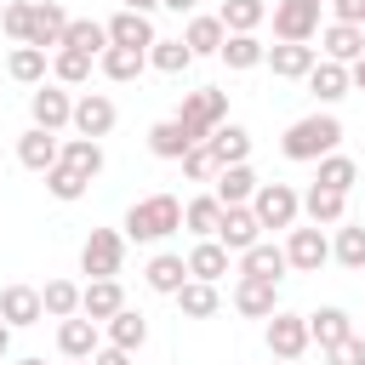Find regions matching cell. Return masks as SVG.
Wrapping results in <instances>:
<instances>
[{
  "mask_svg": "<svg viewBox=\"0 0 365 365\" xmlns=\"http://www.w3.org/2000/svg\"><path fill=\"white\" fill-rule=\"evenodd\" d=\"M336 143H342V120H336V114H302V120H291L285 137H279L285 160H302V165L336 154Z\"/></svg>",
  "mask_w": 365,
  "mask_h": 365,
  "instance_id": "1",
  "label": "cell"
},
{
  "mask_svg": "<svg viewBox=\"0 0 365 365\" xmlns=\"http://www.w3.org/2000/svg\"><path fill=\"white\" fill-rule=\"evenodd\" d=\"M177 228H182V200L177 194H148L125 211V240H137V245H154Z\"/></svg>",
  "mask_w": 365,
  "mask_h": 365,
  "instance_id": "2",
  "label": "cell"
},
{
  "mask_svg": "<svg viewBox=\"0 0 365 365\" xmlns=\"http://www.w3.org/2000/svg\"><path fill=\"white\" fill-rule=\"evenodd\" d=\"M177 120L205 143L222 120H228V91L222 86H200V91H182V108H177Z\"/></svg>",
  "mask_w": 365,
  "mask_h": 365,
  "instance_id": "3",
  "label": "cell"
},
{
  "mask_svg": "<svg viewBox=\"0 0 365 365\" xmlns=\"http://www.w3.org/2000/svg\"><path fill=\"white\" fill-rule=\"evenodd\" d=\"M251 211H257L262 228H297V217H302V194H297L291 182H257Z\"/></svg>",
  "mask_w": 365,
  "mask_h": 365,
  "instance_id": "4",
  "label": "cell"
},
{
  "mask_svg": "<svg viewBox=\"0 0 365 365\" xmlns=\"http://www.w3.org/2000/svg\"><path fill=\"white\" fill-rule=\"evenodd\" d=\"M80 268H86L91 279H114V274L125 268V234H114V228H91L86 245H80Z\"/></svg>",
  "mask_w": 365,
  "mask_h": 365,
  "instance_id": "5",
  "label": "cell"
},
{
  "mask_svg": "<svg viewBox=\"0 0 365 365\" xmlns=\"http://www.w3.org/2000/svg\"><path fill=\"white\" fill-rule=\"evenodd\" d=\"M308 314H285V308H274L268 314V354L274 359H302L308 354Z\"/></svg>",
  "mask_w": 365,
  "mask_h": 365,
  "instance_id": "6",
  "label": "cell"
},
{
  "mask_svg": "<svg viewBox=\"0 0 365 365\" xmlns=\"http://www.w3.org/2000/svg\"><path fill=\"white\" fill-rule=\"evenodd\" d=\"M29 114H34V125L40 131H63V125H74V97L63 91V86H34L29 91Z\"/></svg>",
  "mask_w": 365,
  "mask_h": 365,
  "instance_id": "7",
  "label": "cell"
},
{
  "mask_svg": "<svg viewBox=\"0 0 365 365\" xmlns=\"http://www.w3.org/2000/svg\"><path fill=\"white\" fill-rule=\"evenodd\" d=\"M285 257H291V268H297V274H319V268L331 262V240H325V228H319V222H308V228H291V240H285Z\"/></svg>",
  "mask_w": 365,
  "mask_h": 365,
  "instance_id": "8",
  "label": "cell"
},
{
  "mask_svg": "<svg viewBox=\"0 0 365 365\" xmlns=\"http://www.w3.org/2000/svg\"><path fill=\"white\" fill-rule=\"evenodd\" d=\"M274 34L279 40H314L319 34V0H274Z\"/></svg>",
  "mask_w": 365,
  "mask_h": 365,
  "instance_id": "9",
  "label": "cell"
},
{
  "mask_svg": "<svg viewBox=\"0 0 365 365\" xmlns=\"http://www.w3.org/2000/svg\"><path fill=\"white\" fill-rule=\"evenodd\" d=\"M234 308L245 319H268L279 308V279H257V274H240L234 279Z\"/></svg>",
  "mask_w": 365,
  "mask_h": 365,
  "instance_id": "10",
  "label": "cell"
},
{
  "mask_svg": "<svg viewBox=\"0 0 365 365\" xmlns=\"http://www.w3.org/2000/svg\"><path fill=\"white\" fill-rule=\"evenodd\" d=\"M279 80H308V68L319 63V46H308V40H279V46H268V57H262Z\"/></svg>",
  "mask_w": 365,
  "mask_h": 365,
  "instance_id": "11",
  "label": "cell"
},
{
  "mask_svg": "<svg viewBox=\"0 0 365 365\" xmlns=\"http://www.w3.org/2000/svg\"><path fill=\"white\" fill-rule=\"evenodd\" d=\"M57 160H63V143H57V131H40V125H29V131L17 137V165H23V171H40V177H46Z\"/></svg>",
  "mask_w": 365,
  "mask_h": 365,
  "instance_id": "12",
  "label": "cell"
},
{
  "mask_svg": "<svg viewBox=\"0 0 365 365\" xmlns=\"http://www.w3.org/2000/svg\"><path fill=\"white\" fill-rule=\"evenodd\" d=\"M217 240H222L228 251H251V245L262 240V222H257V211H251V205H222Z\"/></svg>",
  "mask_w": 365,
  "mask_h": 365,
  "instance_id": "13",
  "label": "cell"
},
{
  "mask_svg": "<svg viewBox=\"0 0 365 365\" xmlns=\"http://www.w3.org/2000/svg\"><path fill=\"white\" fill-rule=\"evenodd\" d=\"M120 308H125V291H120V279H86V285H80V314H86V319L108 325Z\"/></svg>",
  "mask_w": 365,
  "mask_h": 365,
  "instance_id": "14",
  "label": "cell"
},
{
  "mask_svg": "<svg viewBox=\"0 0 365 365\" xmlns=\"http://www.w3.org/2000/svg\"><path fill=\"white\" fill-rule=\"evenodd\" d=\"M63 34H68V11H63L57 0H34L29 46H40V51H57V46H63Z\"/></svg>",
  "mask_w": 365,
  "mask_h": 365,
  "instance_id": "15",
  "label": "cell"
},
{
  "mask_svg": "<svg viewBox=\"0 0 365 365\" xmlns=\"http://www.w3.org/2000/svg\"><path fill=\"white\" fill-rule=\"evenodd\" d=\"M143 285H148V291H160V297H177V291L188 285V257H177V251H160V257H148V268H143Z\"/></svg>",
  "mask_w": 365,
  "mask_h": 365,
  "instance_id": "16",
  "label": "cell"
},
{
  "mask_svg": "<svg viewBox=\"0 0 365 365\" xmlns=\"http://www.w3.org/2000/svg\"><path fill=\"white\" fill-rule=\"evenodd\" d=\"M57 348H63V359H91V354L103 348V336H97V319H86V314H68V319L57 325Z\"/></svg>",
  "mask_w": 365,
  "mask_h": 365,
  "instance_id": "17",
  "label": "cell"
},
{
  "mask_svg": "<svg viewBox=\"0 0 365 365\" xmlns=\"http://www.w3.org/2000/svg\"><path fill=\"white\" fill-rule=\"evenodd\" d=\"M160 34H154V23H148V11H114L108 17V46H137V51H148Z\"/></svg>",
  "mask_w": 365,
  "mask_h": 365,
  "instance_id": "18",
  "label": "cell"
},
{
  "mask_svg": "<svg viewBox=\"0 0 365 365\" xmlns=\"http://www.w3.org/2000/svg\"><path fill=\"white\" fill-rule=\"evenodd\" d=\"M319 51L331 63H354V57H365V29L359 23H325L319 29Z\"/></svg>",
  "mask_w": 365,
  "mask_h": 365,
  "instance_id": "19",
  "label": "cell"
},
{
  "mask_svg": "<svg viewBox=\"0 0 365 365\" xmlns=\"http://www.w3.org/2000/svg\"><path fill=\"white\" fill-rule=\"evenodd\" d=\"M114 120H120V114H114V103H108L103 91H86V97L74 103V131H80V137H108Z\"/></svg>",
  "mask_w": 365,
  "mask_h": 365,
  "instance_id": "20",
  "label": "cell"
},
{
  "mask_svg": "<svg viewBox=\"0 0 365 365\" xmlns=\"http://www.w3.org/2000/svg\"><path fill=\"white\" fill-rule=\"evenodd\" d=\"M0 319L17 331V325H34V319H46V302H40V291L34 285H6L0 291Z\"/></svg>",
  "mask_w": 365,
  "mask_h": 365,
  "instance_id": "21",
  "label": "cell"
},
{
  "mask_svg": "<svg viewBox=\"0 0 365 365\" xmlns=\"http://www.w3.org/2000/svg\"><path fill=\"white\" fill-rule=\"evenodd\" d=\"M308 91H314L319 103H342V97L354 91V80H348V63H331V57H319V63L308 68Z\"/></svg>",
  "mask_w": 365,
  "mask_h": 365,
  "instance_id": "22",
  "label": "cell"
},
{
  "mask_svg": "<svg viewBox=\"0 0 365 365\" xmlns=\"http://www.w3.org/2000/svg\"><path fill=\"white\" fill-rule=\"evenodd\" d=\"M194 143H200V137H194V131H188V125L177 120V114H171V120H154V125H148V148H154L160 160H182V154H188Z\"/></svg>",
  "mask_w": 365,
  "mask_h": 365,
  "instance_id": "23",
  "label": "cell"
},
{
  "mask_svg": "<svg viewBox=\"0 0 365 365\" xmlns=\"http://www.w3.org/2000/svg\"><path fill=\"white\" fill-rule=\"evenodd\" d=\"M205 148L217 154V165H240V160H251V131L234 125V120H222V125L205 137Z\"/></svg>",
  "mask_w": 365,
  "mask_h": 365,
  "instance_id": "24",
  "label": "cell"
},
{
  "mask_svg": "<svg viewBox=\"0 0 365 365\" xmlns=\"http://www.w3.org/2000/svg\"><path fill=\"white\" fill-rule=\"evenodd\" d=\"M211 182H217L211 194H217L222 205H251V194H257V171H251L245 160H240V165H222Z\"/></svg>",
  "mask_w": 365,
  "mask_h": 365,
  "instance_id": "25",
  "label": "cell"
},
{
  "mask_svg": "<svg viewBox=\"0 0 365 365\" xmlns=\"http://www.w3.org/2000/svg\"><path fill=\"white\" fill-rule=\"evenodd\" d=\"M302 211H308V222H319V228H336L342 217H348V194H336V188H308L302 194Z\"/></svg>",
  "mask_w": 365,
  "mask_h": 365,
  "instance_id": "26",
  "label": "cell"
},
{
  "mask_svg": "<svg viewBox=\"0 0 365 365\" xmlns=\"http://www.w3.org/2000/svg\"><path fill=\"white\" fill-rule=\"evenodd\" d=\"M228 257H234V251H228L222 240H200V245L188 251V279H211V285H217V279L228 274Z\"/></svg>",
  "mask_w": 365,
  "mask_h": 365,
  "instance_id": "27",
  "label": "cell"
},
{
  "mask_svg": "<svg viewBox=\"0 0 365 365\" xmlns=\"http://www.w3.org/2000/svg\"><path fill=\"white\" fill-rule=\"evenodd\" d=\"M285 268H291L285 245H268V240H257L251 251H240V274H257V279H279Z\"/></svg>",
  "mask_w": 365,
  "mask_h": 365,
  "instance_id": "28",
  "label": "cell"
},
{
  "mask_svg": "<svg viewBox=\"0 0 365 365\" xmlns=\"http://www.w3.org/2000/svg\"><path fill=\"white\" fill-rule=\"evenodd\" d=\"M222 40H228L222 17H188V29H182V46H188L194 57H217V51H222Z\"/></svg>",
  "mask_w": 365,
  "mask_h": 365,
  "instance_id": "29",
  "label": "cell"
},
{
  "mask_svg": "<svg viewBox=\"0 0 365 365\" xmlns=\"http://www.w3.org/2000/svg\"><path fill=\"white\" fill-rule=\"evenodd\" d=\"M217 222H222V200H217V194H200V200L182 205V228H188V234L217 240Z\"/></svg>",
  "mask_w": 365,
  "mask_h": 365,
  "instance_id": "30",
  "label": "cell"
},
{
  "mask_svg": "<svg viewBox=\"0 0 365 365\" xmlns=\"http://www.w3.org/2000/svg\"><path fill=\"white\" fill-rule=\"evenodd\" d=\"M177 308H182V319H211V314L222 308V297H217L211 279H188V285L177 291Z\"/></svg>",
  "mask_w": 365,
  "mask_h": 365,
  "instance_id": "31",
  "label": "cell"
},
{
  "mask_svg": "<svg viewBox=\"0 0 365 365\" xmlns=\"http://www.w3.org/2000/svg\"><path fill=\"white\" fill-rule=\"evenodd\" d=\"M308 336L319 342V354H325L331 342L354 336V319H348V308H319V314H308Z\"/></svg>",
  "mask_w": 365,
  "mask_h": 365,
  "instance_id": "32",
  "label": "cell"
},
{
  "mask_svg": "<svg viewBox=\"0 0 365 365\" xmlns=\"http://www.w3.org/2000/svg\"><path fill=\"white\" fill-rule=\"evenodd\" d=\"M63 46L103 57V51H108V23H97V17H68V34H63Z\"/></svg>",
  "mask_w": 365,
  "mask_h": 365,
  "instance_id": "33",
  "label": "cell"
},
{
  "mask_svg": "<svg viewBox=\"0 0 365 365\" xmlns=\"http://www.w3.org/2000/svg\"><path fill=\"white\" fill-rule=\"evenodd\" d=\"M97 68H103L108 80H137V74L148 68V51H137V46H108V51L97 57Z\"/></svg>",
  "mask_w": 365,
  "mask_h": 365,
  "instance_id": "34",
  "label": "cell"
},
{
  "mask_svg": "<svg viewBox=\"0 0 365 365\" xmlns=\"http://www.w3.org/2000/svg\"><path fill=\"white\" fill-rule=\"evenodd\" d=\"M91 68H97V57H91V51H74V46H57V57H51L57 86H86Z\"/></svg>",
  "mask_w": 365,
  "mask_h": 365,
  "instance_id": "35",
  "label": "cell"
},
{
  "mask_svg": "<svg viewBox=\"0 0 365 365\" xmlns=\"http://www.w3.org/2000/svg\"><path fill=\"white\" fill-rule=\"evenodd\" d=\"M314 182H319V188H336V194H348V188L359 182V165H354L348 154H325V160H314Z\"/></svg>",
  "mask_w": 365,
  "mask_h": 365,
  "instance_id": "36",
  "label": "cell"
},
{
  "mask_svg": "<svg viewBox=\"0 0 365 365\" xmlns=\"http://www.w3.org/2000/svg\"><path fill=\"white\" fill-rule=\"evenodd\" d=\"M108 342H114V348H125V354H137V348L148 342V319H143L137 308H120V314L108 319Z\"/></svg>",
  "mask_w": 365,
  "mask_h": 365,
  "instance_id": "37",
  "label": "cell"
},
{
  "mask_svg": "<svg viewBox=\"0 0 365 365\" xmlns=\"http://www.w3.org/2000/svg\"><path fill=\"white\" fill-rule=\"evenodd\" d=\"M331 257H336L342 268L359 274V268H365V222H348V217H342V222H336V245H331Z\"/></svg>",
  "mask_w": 365,
  "mask_h": 365,
  "instance_id": "38",
  "label": "cell"
},
{
  "mask_svg": "<svg viewBox=\"0 0 365 365\" xmlns=\"http://www.w3.org/2000/svg\"><path fill=\"white\" fill-rule=\"evenodd\" d=\"M217 57H222V63H228V68H240V74H245V68H257V63H262V57H268V46H262V40H257V34H228V40H222V51H217Z\"/></svg>",
  "mask_w": 365,
  "mask_h": 365,
  "instance_id": "39",
  "label": "cell"
},
{
  "mask_svg": "<svg viewBox=\"0 0 365 365\" xmlns=\"http://www.w3.org/2000/svg\"><path fill=\"white\" fill-rule=\"evenodd\" d=\"M217 17H222L228 34H257V23L268 17V6H262V0H222Z\"/></svg>",
  "mask_w": 365,
  "mask_h": 365,
  "instance_id": "40",
  "label": "cell"
},
{
  "mask_svg": "<svg viewBox=\"0 0 365 365\" xmlns=\"http://www.w3.org/2000/svg\"><path fill=\"white\" fill-rule=\"evenodd\" d=\"M6 74H11L17 86H40V80H46V51H40V46H17V51L6 57Z\"/></svg>",
  "mask_w": 365,
  "mask_h": 365,
  "instance_id": "41",
  "label": "cell"
},
{
  "mask_svg": "<svg viewBox=\"0 0 365 365\" xmlns=\"http://www.w3.org/2000/svg\"><path fill=\"white\" fill-rule=\"evenodd\" d=\"M63 165H74L80 177H97L103 171V143L97 137H68L63 143Z\"/></svg>",
  "mask_w": 365,
  "mask_h": 365,
  "instance_id": "42",
  "label": "cell"
},
{
  "mask_svg": "<svg viewBox=\"0 0 365 365\" xmlns=\"http://www.w3.org/2000/svg\"><path fill=\"white\" fill-rule=\"evenodd\" d=\"M188 63H194V51L182 40H154L148 46V68H160V74H188Z\"/></svg>",
  "mask_w": 365,
  "mask_h": 365,
  "instance_id": "43",
  "label": "cell"
},
{
  "mask_svg": "<svg viewBox=\"0 0 365 365\" xmlns=\"http://www.w3.org/2000/svg\"><path fill=\"white\" fill-rule=\"evenodd\" d=\"M86 182H91V177H80V171H74V165H63V160L46 171V194H51V200H63V205H68V200H80V194H86Z\"/></svg>",
  "mask_w": 365,
  "mask_h": 365,
  "instance_id": "44",
  "label": "cell"
},
{
  "mask_svg": "<svg viewBox=\"0 0 365 365\" xmlns=\"http://www.w3.org/2000/svg\"><path fill=\"white\" fill-rule=\"evenodd\" d=\"M40 302H46L51 319H68V314H80V285H74V279H51V285L40 291Z\"/></svg>",
  "mask_w": 365,
  "mask_h": 365,
  "instance_id": "45",
  "label": "cell"
},
{
  "mask_svg": "<svg viewBox=\"0 0 365 365\" xmlns=\"http://www.w3.org/2000/svg\"><path fill=\"white\" fill-rule=\"evenodd\" d=\"M29 23H34V0H11V6L0 11V29H6L17 46H29Z\"/></svg>",
  "mask_w": 365,
  "mask_h": 365,
  "instance_id": "46",
  "label": "cell"
},
{
  "mask_svg": "<svg viewBox=\"0 0 365 365\" xmlns=\"http://www.w3.org/2000/svg\"><path fill=\"white\" fill-rule=\"evenodd\" d=\"M217 171H222V165H217V154H211L205 143H194V148L182 154V177H188V182H211Z\"/></svg>",
  "mask_w": 365,
  "mask_h": 365,
  "instance_id": "47",
  "label": "cell"
},
{
  "mask_svg": "<svg viewBox=\"0 0 365 365\" xmlns=\"http://www.w3.org/2000/svg\"><path fill=\"white\" fill-rule=\"evenodd\" d=\"M325 365H365V336H342L325 348Z\"/></svg>",
  "mask_w": 365,
  "mask_h": 365,
  "instance_id": "48",
  "label": "cell"
},
{
  "mask_svg": "<svg viewBox=\"0 0 365 365\" xmlns=\"http://www.w3.org/2000/svg\"><path fill=\"white\" fill-rule=\"evenodd\" d=\"M331 17L336 23H365V0H331Z\"/></svg>",
  "mask_w": 365,
  "mask_h": 365,
  "instance_id": "49",
  "label": "cell"
},
{
  "mask_svg": "<svg viewBox=\"0 0 365 365\" xmlns=\"http://www.w3.org/2000/svg\"><path fill=\"white\" fill-rule=\"evenodd\" d=\"M91 365H131V354L108 342V348H97V354H91Z\"/></svg>",
  "mask_w": 365,
  "mask_h": 365,
  "instance_id": "50",
  "label": "cell"
},
{
  "mask_svg": "<svg viewBox=\"0 0 365 365\" xmlns=\"http://www.w3.org/2000/svg\"><path fill=\"white\" fill-rule=\"evenodd\" d=\"M348 80H354V91H365V57H354V63H348Z\"/></svg>",
  "mask_w": 365,
  "mask_h": 365,
  "instance_id": "51",
  "label": "cell"
},
{
  "mask_svg": "<svg viewBox=\"0 0 365 365\" xmlns=\"http://www.w3.org/2000/svg\"><path fill=\"white\" fill-rule=\"evenodd\" d=\"M120 6H125V11H154L160 0H120Z\"/></svg>",
  "mask_w": 365,
  "mask_h": 365,
  "instance_id": "52",
  "label": "cell"
},
{
  "mask_svg": "<svg viewBox=\"0 0 365 365\" xmlns=\"http://www.w3.org/2000/svg\"><path fill=\"white\" fill-rule=\"evenodd\" d=\"M160 6H171V11H194L200 0H160Z\"/></svg>",
  "mask_w": 365,
  "mask_h": 365,
  "instance_id": "53",
  "label": "cell"
},
{
  "mask_svg": "<svg viewBox=\"0 0 365 365\" xmlns=\"http://www.w3.org/2000/svg\"><path fill=\"white\" fill-rule=\"evenodd\" d=\"M6 348H11V325L0 319V359H6Z\"/></svg>",
  "mask_w": 365,
  "mask_h": 365,
  "instance_id": "54",
  "label": "cell"
},
{
  "mask_svg": "<svg viewBox=\"0 0 365 365\" xmlns=\"http://www.w3.org/2000/svg\"><path fill=\"white\" fill-rule=\"evenodd\" d=\"M17 365H46V359H17Z\"/></svg>",
  "mask_w": 365,
  "mask_h": 365,
  "instance_id": "55",
  "label": "cell"
},
{
  "mask_svg": "<svg viewBox=\"0 0 365 365\" xmlns=\"http://www.w3.org/2000/svg\"><path fill=\"white\" fill-rule=\"evenodd\" d=\"M274 365H297V359H274Z\"/></svg>",
  "mask_w": 365,
  "mask_h": 365,
  "instance_id": "56",
  "label": "cell"
},
{
  "mask_svg": "<svg viewBox=\"0 0 365 365\" xmlns=\"http://www.w3.org/2000/svg\"><path fill=\"white\" fill-rule=\"evenodd\" d=\"M68 365H91V359H68Z\"/></svg>",
  "mask_w": 365,
  "mask_h": 365,
  "instance_id": "57",
  "label": "cell"
}]
</instances>
